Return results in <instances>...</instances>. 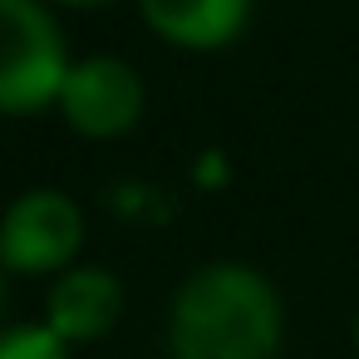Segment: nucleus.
Here are the masks:
<instances>
[{"label":"nucleus","instance_id":"obj_1","mask_svg":"<svg viewBox=\"0 0 359 359\" xmlns=\"http://www.w3.org/2000/svg\"><path fill=\"white\" fill-rule=\"evenodd\" d=\"M280 344V300L246 266H207L172 300L177 359H271Z\"/></svg>","mask_w":359,"mask_h":359},{"label":"nucleus","instance_id":"obj_2","mask_svg":"<svg viewBox=\"0 0 359 359\" xmlns=\"http://www.w3.org/2000/svg\"><path fill=\"white\" fill-rule=\"evenodd\" d=\"M69 74L65 35L40 0H0V114L60 104Z\"/></svg>","mask_w":359,"mask_h":359},{"label":"nucleus","instance_id":"obj_3","mask_svg":"<svg viewBox=\"0 0 359 359\" xmlns=\"http://www.w3.org/2000/svg\"><path fill=\"white\" fill-rule=\"evenodd\" d=\"M84 241V217L65 192H25L11 202V212L0 217V266H11L20 276H45L65 271L69 256Z\"/></svg>","mask_w":359,"mask_h":359},{"label":"nucleus","instance_id":"obj_4","mask_svg":"<svg viewBox=\"0 0 359 359\" xmlns=\"http://www.w3.org/2000/svg\"><path fill=\"white\" fill-rule=\"evenodd\" d=\"M60 109L69 128H79L84 138H118L143 118V79L133 74V65L114 55L79 60L65 74Z\"/></svg>","mask_w":359,"mask_h":359},{"label":"nucleus","instance_id":"obj_5","mask_svg":"<svg viewBox=\"0 0 359 359\" xmlns=\"http://www.w3.org/2000/svg\"><path fill=\"white\" fill-rule=\"evenodd\" d=\"M118 310H123V285L109 271H99V266H79V271H65L50 285V305H45L50 320L45 325L74 344V339L109 334Z\"/></svg>","mask_w":359,"mask_h":359},{"label":"nucleus","instance_id":"obj_6","mask_svg":"<svg viewBox=\"0 0 359 359\" xmlns=\"http://www.w3.org/2000/svg\"><path fill=\"white\" fill-rule=\"evenodd\" d=\"M138 11L163 40L182 50H217L241 35L251 0H138Z\"/></svg>","mask_w":359,"mask_h":359},{"label":"nucleus","instance_id":"obj_7","mask_svg":"<svg viewBox=\"0 0 359 359\" xmlns=\"http://www.w3.org/2000/svg\"><path fill=\"white\" fill-rule=\"evenodd\" d=\"M0 359H69V339L50 325H20L0 334Z\"/></svg>","mask_w":359,"mask_h":359},{"label":"nucleus","instance_id":"obj_8","mask_svg":"<svg viewBox=\"0 0 359 359\" xmlns=\"http://www.w3.org/2000/svg\"><path fill=\"white\" fill-rule=\"evenodd\" d=\"M60 6H104V0H60Z\"/></svg>","mask_w":359,"mask_h":359},{"label":"nucleus","instance_id":"obj_9","mask_svg":"<svg viewBox=\"0 0 359 359\" xmlns=\"http://www.w3.org/2000/svg\"><path fill=\"white\" fill-rule=\"evenodd\" d=\"M0 310H6V280H0Z\"/></svg>","mask_w":359,"mask_h":359},{"label":"nucleus","instance_id":"obj_10","mask_svg":"<svg viewBox=\"0 0 359 359\" xmlns=\"http://www.w3.org/2000/svg\"><path fill=\"white\" fill-rule=\"evenodd\" d=\"M354 344H359V320H354Z\"/></svg>","mask_w":359,"mask_h":359}]
</instances>
